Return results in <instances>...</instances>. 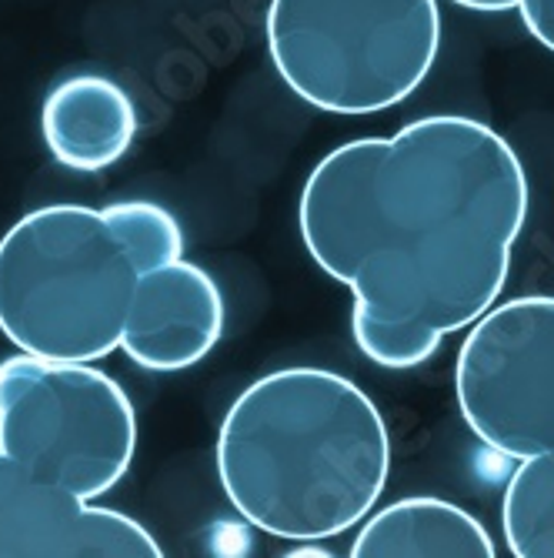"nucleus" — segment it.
<instances>
[{
    "label": "nucleus",
    "mask_w": 554,
    "mask_h": 558,
    "mask_svg": "<svg viewBox=\"0 0 554 558\" xmlns=\"http://www.w3.org/2000/svg\"><path fill=\"white\" fill-rule=\"evenodd\" d=\"M528 201L505 134L428 114L328 150L300 187L297 228L311 262L350 291L358 351L408 372L497 304Z\"/></svg>",
    "instance_id": "nucleus-1"
},
{
    "label": "nucleus",
    "mask_w": 554,
    "mask_h": 558,
    "mask_svg": "<svg viewBox=\"0 0 554 558\" xmlns=\"http://www.w3.org/2000/svg\"><path fill=\"white\" fill-rule=\"evenodd\" d=\"M214 465L247 525L281 542H328L361 525L384 495L391 428L350 378L278 368L231 401Z\"/></svg>",
    "instance_id": "nucleus-2"
},
{
    "label": "nucleus",
    "mask_w": 554,
    "mask_h": 558,
    "mask_svg": "<svg viewBox=\"0 0 554 558\" xmlns=\"http://www.w3.org/2000/svg\"><path fill=\"white\" fill-rule=\"evenodd\" d=\"M140 268L104 211L44 205L0 238V335L50 362L121 348Z\"/></svg>",
    "instance_id": "nucleus-3"
},
{
    "label": "nucleus",
    "mask_w": 554,
    "mask_h": 558,
    "mask_svg": "<svg viewBox=\"0 0 554 558\" xmlns=\"http://www.w3.org/2000/svg\"><path fill=\"white\" fill-rule=\"evenodd\" d=\"M268 54L291 94L324 114L391 111L441 54L438 0H271Z\"/></svg>",
    "instance_id": "nucleus-4"
},
{
    "label": "nucleus",
    "mask_w": 554,
    "mask_h": 558,
    "mask_svg": "<svg viewBox=\"0 0 554 558\" xmlns=\"http://www.w3.org/2000/svg\"><path fill=\"white\" fill-rule=\"evenodd\" d=\"M0 451L37 482L97 501L134 462V404L94 362L11 354L0 362Z\"/></svg>",
    "instance_id": "nucleus-5"
},
{
    "label": "nucleus",
    "mask_w": 554,
    "mask_h": 558,
    "mask_svg": "<svg viewBox=\"0 0 554 558\" xmlns=\"http://www.w3.org/2000/svg\"><path fill=\"white\" fill-rule=\"evenodd\" d=\"M455 398L468 432L501 459L554 451V294L497 301L468 328Z\"/></svg>",
    "instance_id": "nucleus-6"
},
{
    "label": "nucleus",
    "mask_w": 554,
    "mask_h": 558,
    "mask_svg": "<svg viewBox=\"0 0 554 558\" xmlns=\"http://www.w3.org/2000/svg\"><path fill=\"white\" fill-rule=\"evenodd\" d=\"M137 519L27 475L0 451V558H161Z\"/></svg>",
    "instance_id": "nucleus-7"
},
{
    "label": "nucleus",
    "mask_w": 554,
    "mask_h": 558,
    "mask_svg": "<svg viewBox=\"0 0 554 558\" xmlns=\"http://www.w3.org/2000/svg\"><path fill=\"white\" fill-rule=\"evenodd\" d=\"M224 294L194 262H171L137 278L121 351L155 375H174L208 359L224 335Z\"/></svg>",
    "instance_id": "nucleus-8"
},
{
    "label": "nucleus",
    "mask_w": 554,
    "mask_h": 558,
    "mask_svg": "<svg viewBox=\"0 0 554 558\" xmlns=\"http://www.w3.org/2000/svg\"><path fill=\"white\" fill-rule=\"evenodd\" d=\"M40 137L47 155L67 171H111L134 147L137 108L114 77L67 74L44 97Z\"/></svg>",
    "instance_id": "nucleus-9"
},
{
    "label": "nucleus",
    "mask_w": 554,
    "mask_h": 558,
    "mask_svg": "<svg viewBox=\"0 0 554 558\" xmlns=\"http://www.w3.org/2000/svg\"><path fill=\"white\" fill-rule=\"evenodd\" d=\"M355 558H494L484 522L444 498L415 495L368 515L350 542Z\"/></svg>",
    "instance_id": "nucleus-10"
},
{
    "label": "nucleus",
    "mask_w": 554,
    "mask_h": 558,
    "mask_svg": "<svg viewBox=\"0 0 554 558\" xmlns=\"http://www.w3.org/2000/svg\"><path fill=\"white\" fill-rule=\"evenodd\" d=\"M501 532L515 558H554V451L512 472L501 495Z\"/></svg>",
    "instance_id": "nucleus-11"
},
{
    "label": "nucleus",
    "mask_w": 554,
    "mask_h": 558,
    "mask_svg": "<svg viewBox=\"0 0 554 558\" xmlns=\"http://www.w3.org/2000/svg\"><path fill=\"white\" fill-rule=\"evenodd\" d=\"M100 211L108 215V221L127 244L140 275L184 258V228L164 205L134 197V201H114V205Z\"/></svg>",
    "instance_id": "nucleus-12"
},
{
    "label": "nucleus",
    "mask_w": 554,
    "mask_h": 558,
    "mask_svg": "<svg viewBox=\"0 0 554 558\" xmlns=\"http://www.w3.org/2000/svg\"><path fill=\"white\" fill-rule=\"evenodd\" d=\"M518 14L528 34L554 54V0H521Z\"/></svg>",
    "instance_id": "nucleus-13"
},
{
    "label": "nucleus",
    "mask_w": 554,
    "mask_h": 558,
    "mask_svg": "<svg viewBox=\"0 0 554 558\" xmlns=\"http://www.w3.org/2000/svg\"><path fill=\"white\" fill-rule=\"evenodd\" d=\"M447 4L475 11V14H505V11H518L521 0H447Z\"/></svg>",
    "instance_id": "nucleus-14"
}]
</instances>
